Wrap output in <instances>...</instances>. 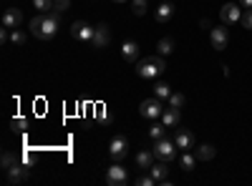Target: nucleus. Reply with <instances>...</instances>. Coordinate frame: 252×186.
<instances>
[{
	"label": "nucleus",
	"mask_w": 252,
	"mask_h": 186,
	"mask_svg": "<svg viewBox=\"0 0 252 186\" xmlns=\"http://www.w3.org/2000/svg\"><path fill=\"white\" fill-rule=\"evenodd\" d=\"M139 113L144 116V118H149V121H157V118H161V113H164V106H161V98H146V101H141V106H139Z\"/></svg>",
	"instance_id": "2"
},
{
	"label": "nucleus",
	"mask_w": 252,
	"mask_h": 186,
	"mask_svg": "<svg viewBox=\"0 0 252 186\" xmlns=\"http://www.w3.org/2000/svg\"><path fill=\"white\" fill-rule=\"evenodd\" d=\"M20 23H23V13H20L18 8H8L5 15H3V28H18Z\"/></svg>",
	"instance_id": "14"
},
{
	"label": "nucleus",
	"mask_w": 252,
	"mask_h": 186,
	"mask_svg": "<svg viewBox=\"0 0 252 186\" xmlns=\"http://www.w3.org/2000/svg\"><path fill=\"white\" fill-rule=\"evenodd\" d=\"M149 174H152L157 181H166V179H169V161H161V159H157V161L152 163Z\"/></svg>",
	"instance_id": "13"
},
{
	"label": "nucleus",
	"mask_w": 252,
	"mask_h": 186,
	"mask_svg": "<svg viewBox=\"0 0 252 186\" xmlns=\"http://www.w3.org/2000/svg\"><path fill=\"white\" fill-rule=\"evenodd\" d=\"M106 184L109 186H124V184H129V174H126L124 166L114 163V166H109V171H106Z\"/></svg>",
	"instance_id": "8"
},
{
	"label": "nucleus",
	"mask_w": 252,
	"mask_h": 186,
	"mask_svg": "<svg viewBox=\"0 0 252 186\" xmlns=\"http://www.w3.org/2000/svg\"><path fill=\"white\" fill-rule=\"evenodd\" d=\"M164 71H166V63H164V55H159V53L144 58V60H139V63H136V73L141 78H157Z\"/></svg>",
	"instance_id": "1"
},
{
	"label": "nucleus",
	"mask_w": 252,
	"mask_h": 186,
	"mask_svg": "<svg viewBox=\"0 0 252 186\" xmlns=\"http://www.w3.org/2000/svg\"><path fill=\"white\" fill-rule=\"evenodd\" d=\"M71 35L78 40V43H94V35H96V28L89 26L86 20H76L71 26Z\"/></svg>",
	"instance_id": "3"
},
{
	"label": "nucleus",
	"mask_w": 252,
	"mask_h": 186,
	"mask_svg": "<svg viewBox=\"0 0 252 186\" xmlns=\"http://www.w3.org/2000/svg\"><path fill=\"white\" fill-rule=\"evenodd\" d=\"M56 33H58V13H48V15H43V23H40V30L35 33V38H40V40H51V38H56Z\"/></svg>",
	"instance_id": "4"
},
{
	"label": "nucleus",
	"mask_w": 252,
	"mask_h": 186,
	"mask_svg": "<svg viewBox=\"0 0 252 186\" xmlns=\"http://www.w3.org/2000/svg\"><path fill=\"white\" fill-rule=\"evenodd\" d=\"M121 55H124V60H129V63H136V58H139V46H136V40H124Z\"/></svg>",
	"instance_id": "16"
},
{
	"label": "nucleus",
	"mask_w": 252,
	"mask_h": 186,
	"mask_svg": "<svg viewBox=\"0 0 252 186\" xmlns=\"http://www.w3.org/2000/svg\"><path fill=\"white\" fill-rule=\"evenodd\" d=\"M240 5L242 8H252V0H240Z\"/></svg>",
	"instance_id": "34"
},
{
	"label": "nucleus",
	"mask_w": 252,
	"mask_h": 186,
	"mask_svg": "<svg viewBox=\"0 0 252 186\" xmlns=\"http://www.w3.org/2000/svg\"><path fill=\"white\" fill-rule=\"evenodd\" d=\"M154 161H157L154 151H139V154H136V166H139V169H146V171H149Z\"/></svg>",
	"instance_id": "17"
},
{
	"label": "nucleus",
	"mask_w": 252,
	"mask_h": 186,
	"mask_svg": "<svg viewBox=\"0 0 252 186\" xmlns=\"http://www.w3.org/2000/svg\"><path fill=\"white\" fill-rule=\"evenodd\" d=\"M114 3H129V0H114Z\"/></svg>",
	"instance_id": "35"
},
{
	"label": "nucleus",
	"mask_w": 252,
	"mask_h": 186,
	"mask_svg": "<svg viewBox=\"0 0 252 186\" xmlns=\"http://www.w3.org/2000/svg\"><path fill=\"white\" fill-rule=\"evenodd\" d=\"M109 40H111V30H109V26H106V23H98L91 46H94V48H106V46H109Z\"/></svg>",
	"instance_id": "12"
},
{
	"label": "nucleus",
	"mask_w": 252,
	"mask_h": 186,
	"mask_svg": "<svg viewBox=\"0 0 252 186\" xmlns=\"http://www.w3.org/2000/svg\"><path fill=\"white\" fill-rule=\"evenodd\" d=\"M154 96L169 101V96H172V86H169V83H157V86H154Z\"/></svg>",
	"instance_id": "23"
},
{
	"label": "nucleus",
	"mask_w": 252,
	"mask_h": 186,
	"mask_svg": "<svg viewBox=\"0 0 252 186\" xmlns=\"http://www.w3.org/2000/svg\"><path fill=\"white\" fill-rule=\"evenodd\" d=\"M179 118H182V113H179V108H174V106L164 108V113H161V123H164L166 129H174V126H179Z\"/></svg>",
	"instance_id": "15"
},
{
	"label": "nucleus",
	"mask_w": 252,
	"mask_h": 186,
	"mask_svg": "<svg viewBox=\"0 0 252 186\" xmlns=\"http://www.w3.org/2000/svg\"><path fill=\"white\" fill-rule=\"evenodd\" d=\"M194 156H197V161H212V159L217 156V149L212 146V143H202Z\"/></svg>",
	"instance_id": "19"
},
{
	"label": "nucleus",
	"mask_w": 252,
	"mask_h": 186,
	"mask_svg": "<svg viewBox=\"0 0 252 186\" xmlns=\"http://www.w3.org/2000/svg\"><path fill=\"white\" fill-rule=\"evenodd\" d=\"M10 126H13V131H26L28 121H26V118H13V121H10Z\"/></svg>",
	"instance_id": "32"
},
{
	"label": "nucleus",
	"mask_w": 252,
	"mask_h": 186,
	"mask_svg": "<svg viewBox=\"0 0 252 186\" xmlns=\"http://www.w3.org/2000/svg\"><path fill=\"white\" fill-rule=\"evenodd\" d=\"M126 154H129V138L121 136V133H116V136L111 138V143H109V156H111L114 161H121Z\"/></svg>",
	"instance_id": "7"
},
{
	"label": "nucleus",
	"mask_w": 252,
	"mask_h": 186,
	"mask_svg": "<svg viewBox=\"0 0 252 186\" xmlns=\"http://www.w3.org/2000/svg\"><path fill=\"white\" fill-rule=\"evenodd\" d=\"M68 5H71V0H53V8H56V13L68 10Z\"/></svg>",
	"instance_id": "33"
},
{
	"label": "nucleus",
	"mask_w": 252,
	"mask_h": 186,
	"mask_svg": "<svg viewBox=\"0 0 252 186\" xmlns=\"http://www.w3.org/2000/svg\"><path fill=\"white\" fill-rule=\"evenodd\" d=\"M179 166H182L184 171H192V169L197 166V156H194V154H189V151H184L182 159H179Z\"/></svg>",
	"instance_id": "20"
},
{
	"label": "nucleus",
	"mask_w": 252,
	"mask_h": 186,
	"mask_svg": "<svg viewBox=\"0 0 252 186\" xmlns=\"http://www.w3.org/2000/svg\"><path fill=\"white\" fill-rule=\"evenodd\" d=\"M240 23H242L247 30H252V8H245V10H242V20H240Z\"/></svg>",
	"instance_id": "29"
},
{
	"label": "nucleus",
	"mask_w": 252,
	"mask_h": 186,
	"mask_svg": "<svg viewBox=\"0 0 252 186\" xmlns=\"http://www.w3.org/2000/svg\"><path fill=\"white\" fill-rule=\"evenodd\" d=\"M169 106L182 108V106H184V96H182V93H172V96H169Z\"/></svg>",
	"instance_id": "31"
},
{
	"label": "nucleus",
	"mask_w": 252,
	"mask_h": 186,
	"mask_svg": "<svg viewBox=\"0 0 252 186\" xmlns=\"http://www.w3.org/2000/svg\"><path fill=\"white\" fill-rule=\"evenodd\" d=\"M220 20H222L224 26L240 23V20H242V5H237L235 0H229V3L222 5V10H220Z\"/></svg>",
	"instance_id": "6"
},
{
	"label": "nucleus",
	"mask_w": 252,
	"mask_h": 186,
	"mask_svg": "<svg viewBox=\"0 0 252 186\" xmlns=\"http://www.w3.org/2000/svg\"><path fill=\"white\" fill-rule=\"evenodd\" d=\"M154 156L161 159V161H174L177 159V143L172 138H159L157 141V146H154Z\"/></svg>",
	"instance_id": "5"
},
{
	"label": "nucleus",
	"mask_w": 252,
	"mask_h": 186,
	"mask_svg": "<svg viewBox=\"0 0 252 186\" xmlns=\"http://www.w3.org/2000/svg\"><path fill=\"white\" fill-rule=\"evenodd\" d=\"M174 143H177V149H182V151H192L194 149V133L187 131V129H179L177 136H174Z\"/></svg>",
	"instance_id": "11"
},
{
	"label": "nucleus",
	"mask_w": 252,
	"mask_h": 186,
	"mask_svg": "<svg viewBox=\"0 0 252 186\" xmlns=\"http://www.w3.org/2000/svg\"><path fill=\"white\" fill-rule=\"evenodd\" d=\"M15 163H18V156H15V154H8V151H5V154H3V169L8 171L10 166H15Z\"/></svg>",
	"instance_id": "27"
},
{
	"label": "nucleus",
	"mask_w": 252,
	"mask_h": 186,
	"mask_svg": "<svg viewBox=\"0 0 252 186\" xmlns=\"http://www.w3.org/2000/svg\"><path fill=\"white\" fill-rule=\"evenodd\" d=\"M146 5H149V0H131L134 15H144V13H146Z\"/></svg>",
	"instance_id": "24"
},
{
	"label": "nucleus",
	"mask_w": 252,
	"mask_h": 186,
	"mask_svg": "<svg viewBox=\"0 0 252 186\" xmlns=\"http://www.w3.org/2000/svg\"><path fill=\"white\" fill-rule=\"evenodd\" d=\"M157 53H159V55H169V53H174V40H172V38H161L159 43H157Z\"/></svg>",
	"instance_id": "21"
},
{
	"label": "nucleus",
	"mask_w": 252,
	"mask_h": 186,
	"mask_svg": "<svg viewBox=\"0 0 252 186\" xmlns=\"http://www.w3.org/2000/svg\"><path fill=\"white\" fill-rule=\"evenodd\" d=\"M10 40H13V46H23V43H26V33L18 30V28H13V30H10Z\"/></svg>",
	"instance_id": "25"
},
{
	"label": "nucleus",
	"mask_w": 252,
	"mask_h": 186,
	"mask_svg": "<svg viewBox=\"0 0 252 186\" xmlns=\"http://www.w3.org/2000/svg\"><path fill=\"white\" fill-rule=\"evenodd\" d=\"M149 136L154 138V141H159V138H164L166 136V126H164V123H152V126H149Z\"/></svg>",
	"instance_id": "22"
},
{
	"label": "nucleus",
	"mask_w": 252,
	"mask_h": 186,
	"mask_svg": "<svg viewBox=\"0 0 252 186\" xmlns=\"http://www.w3.org/2000/svg\"><path fill=\"white\" fill-rule=\"evenodd\" d=\"M209 40H212V46H215L217 51H224L227 43H229L227 28H209Z\"/></svg>",
	"instance_id": "10"
},
{
	"label": "nucleus",
	"mask_w": 252,
	"mask_h": 186,
	"mask_svg": "<svg viewBox=\"0 0 252 186\" xmlns=\"http://www.w3.org/2000/svg\"><path fill=\"white\" fill-rule=\"evenodd\" d=\"M157 179L152 174H144V176H136V186H154Z\"/></svg>",
	"instance_id": "28"
},
{
	"label": "nucleus",
	"mask_w": 252,
	"mask_h": 186,
	"mask_svg": "<svg viewBox=\"0 0 252 186\" xmlns=\"http://www.w3.org/2000/svg\"><path fill=\"white\" fill-rule=\"evenodd\" d=\"M28 176H31V171H28V166L26 163H15V166H10L8 169V181L10 184H23V181H28Z\"/></svg>",
	"instance_id": "9"
},
{
	"label": "nucleus",
	"mask_w": 252,
	"mask_h": 186,
	"mask_svg": "<svg viewBox=\"0 0 252 186\" xmlns=\"http://www.w3.org/2000/svg\"><path fill=\"white\" fill-rule=\"evenodd\" d=\"M172 15H174V8H172L169 3H161V5L157 8V23L166 26V23L172 20Z\"/></svg>",
	"instance_id": "18"
},
{
	"label": "nucleus",
	"mask_w": 252,
	"mask_h": 186,
	"mask_svg": "<svg viewBox=\"0 0 252 186\" xmlns=\"http://www.w3.org/2000/svg\"><path fill=\"white\" fill-rule=\"evenodd\" d=\"M40 23H43V15H35V18H31L28 28H31V33H33V35H35V33L40 30Z\"/></svg>",
	"instance_id": "30"
},
{
	"label": "nucleus",
	"mask_w": 252,
	"mask_h": 186,
	"mask_svg": "<svg viewBox=\"0 0 252 186\" xmlns=\"http://www.w3.org/2000/svg\"><path fill=\"white\" fill-rule=\"evenodd\" d=\"M33 8L35 10H53V0H33Z\"/></svg>",
	"instance_id": "26"
}]
</instances>
